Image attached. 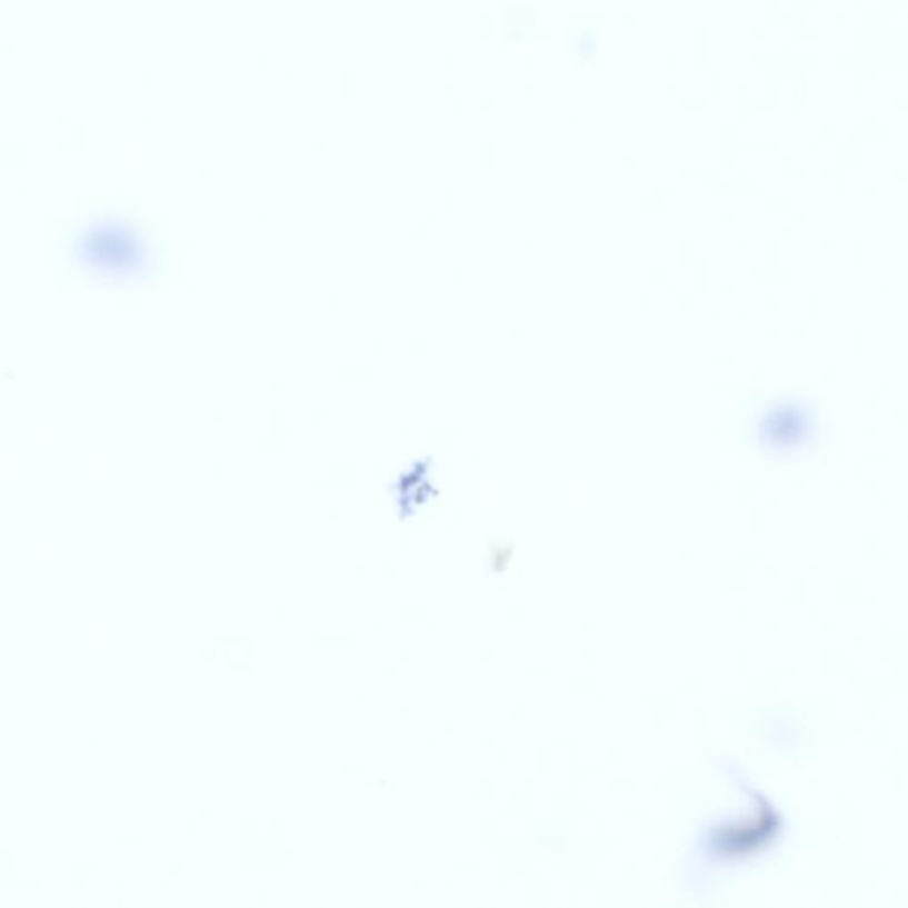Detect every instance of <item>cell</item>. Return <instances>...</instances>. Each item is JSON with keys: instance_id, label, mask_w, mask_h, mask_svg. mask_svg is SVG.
<instances>
[{"instance_id": "obj_1", "label": "cell", "mask_w": 908, "mask_h": 908, "mask_svg": "<svg viewBox=\"0 0 908 908\" xmlns=\"http://www.w3.org/2000/svg\"><path fill=\"white\" fill-rule=\"evenodd\" d=\"M598 40H600V29L598 27H580V29L570 32L567 49L571 58H573V67L580 68L588 64V62L595 61Z\"/></svg>"}, {"instance_id": "obj_2", "label": "cell", "mask_w": 908, "mask_h": 908, "mask_svg": "<svg viewBox=\"0 0 908 908\" xmlns=\"http://www.w3.org/2000/svg\"><path fill=\"white\" fill-rule=\"evenodd\" d=\"M536 6H511L509 9V36L515 41L536 38Z\"/></svg>"}]
</instances>
